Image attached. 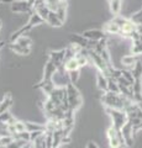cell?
Wrapping results in <instances>:
<instances>
[{"label": "cell", "instance_id": "cell-17", "mask_svg": "<svg viewBox=\"0 0 142 148\" xmlns=\"http://www.w3.org/2000/svg\"><path fill=\"white\" fill-rule=\"evenodd\" d=\"M103 31L106 35H120V26L114 20H110L104 25Z\"/></svg>", "mask_w": 142, "mask_h": 148}, {"label": "cell", "instance_id": "cell-10", "mask_svg": "<svg viewBox=\"0 0 142 148\" xmlns=\"http://www.w3.org/2000/svg\"><path fill=\"white\" fill-rule=\"evenodd\" d=\"M134 122L131 120H127V122L123 125V127L121 128V133L125 141L126 147H132L135 143V132H134Z\"/></svg>", "mask_w": 142, "mask_h": 148}, {"label": "cell", "instance_id": "cell-21", "mask_svg": "<svg viewBox=\"0 0 142 148\" xmlns=\"http://www.w3.org/2000/svg\"><path fill=\"white\" fill-rule=\"evenodd\" d=\"M71 43H75L78 46H80L82 48H86L89 45V40H86L83 35H72L71 36Z\"/></svg>", "mask_w": 142, "mask_h": 148}, {"label": "cell", "instance_id": "cell-41", "mask_svg": "<svg viewBox=\"0 0 142 148\" xmlns=\"http://www.w3.org/2000/svg\"><path fill=\"white\" fill-rule=\"evenodd\" d=\"M1 29H3V21L0 20V31H1Z\"/></svg>", "mask_w": 142, "mask_h": 148}, {"label": "cell", "instance_id": "cell-23", "mask_svg": "<svg viewBox=\"0 0 142 148\" xmlns=\"http://www.w3.org/2000/svg\"><path fill=\"white\" fill-rule=\"evenodd\" d=\"M136 62H137V58H136V56H134V54H127V56H123V57L121 58L122 66L126 67L127 69H132V68H134Z\"/></svg>", "mask_w": 142, "mask_h": 148}, {"label": "cell", "instance_id": "cell-33", "mask_svg": "<svg viewBox=\"0 0 142 148\" xmlns=\"http://www.w3.org/2000/svg\"><path fill=\"white\" fill-rule=\"evenodd\" d=\"M130 18H131L132 21H134V24H135V25H137V26H142V9H141L140 11L135 12Z\"/></svg>", "mask_w": 142, "mask_h": 148}, {"label": "cell", "instance_id": "cell-40", "mask_svg": "<svg viewBox=\"0 0 142 148\" xmlns=\"http://www.w3.org/2000/svg\"><path fill=\"white\" fill-rule=\"evenodd\" d=\"M4 45H5V42H0V49L4 47Z\"/></svg>", "mask_w": 142, "mask_h": 148}, {"label": "cell", "instance_id": "cell-28", "mask_svg": "<svg viewBox=\"0 0 142 148\" xmlns=\"http://www.w3.org/2000/svg\"><path fill=\"white\" fill-rule=\"evenodd\" d=\"M15 42H16L17 45L22 46V47H31V46H32V40H31L29 36H26V35L20 36L19 38L15 41Z\"/></svg>", "mask_w": 142, "mask_h": 148}, {"label": "cell", "instance_id": "cell-38", "mask_svg": "<svg viewBox=\"0 0 142 148\" xmlns=\"http://www.w3.org/2000/svg\"><path fill=\"white\" fill-rule=\"evenodd\" d=\"M142 130V121L140 122V123H137L136 126H134V132L136 133V132H139V131H141Z\"/></svg>", "mask_w": 142, "mask_h": 148}, {"label": "cell", "instance_id": "cell-36", "mask_svg": "<svg viewBox=\"0 0 142 148\" xmlns=\"http://www.w3.org/2000/svg\"><path fill=\"white\" fill-rule=\"evenodd\" d=\"M46 1V5H47L49 9H51V10H56L57 9V6H58V4L62 1V0H45Z\"/></svg>", "mask_w": 142, "mask_h": 148}, {"label": "cell", "instance_id": "cell-5", "mask_svg": "<svg viewBox=\"0 0 142 148\" xmlns=\"http://www.w3.org/2000/svg\"><path fill=\"white\" fill-rule=\"evenodd\" d=\"M131 73L134 75V84H132V90H134V96L137 103L142 101V62L137 61L135 67L131 69Z\"/></svg>", "mask_w": 142, "mask_h": 148}, {"label": "cell", "instance_id": "cell-6", "mask_svg": "<svg viewBox=\"0 0 142 148\" xmlns=\"http://www.w3.org/2000/svg\"><path fill=\"white\" fill-rule=\"evenodd\" d=\"M113 20L120 26V35L119 36L123 37V38H130L132 32L137 31V25L134 24V21H132L131 18H126L123 16L116 15Z\"/></svg>", "mask_w": 142, "mask_h": 148}, {"label": "cell", "instance_id": "cell-3", "mask_svg": "<svg viewBox=\"0 0 142 148\" xmlns=\"http://www.w3.org/2000/svg\"><path fill=\"white\" fill-rule=\"evenodd\" d=\"M42 22H45L43 21V18L41 17L37 12H36L35 10L30 14V18H29V21H27V24L25 25V26H22V27H20L17 31H15L14 34L11 35V37H10V43L11 42H15V41L19 38L20 36H22V35H26L29 31H31L34 29L35 26H37V25H41Z\"/></svg>", "mask_w": 142, "mask_h": 148}, {"label": "cell", "instance_id": "cell-8", "mask_svg": "<svg viewBox=\"0 0 142 148\" xmlns=\"http://www.w3.org/2000/svg\"><path fill=\"white\" fill-rule=\"evenodd\" d=\"M105 112H106L110 119H111V125L117 130H121L123 127V125L127 122V114L122 110H116V109H109V108H104Z\"/></svg>", "mask_w": 142, "mask_h": 148}, {"label": "cell", "instance_id": "cell-34", "mask_svg": "<svg viewBox=\"0 0 142 148\" xmlns=\"http://www.w3.org/2000/svg\"><path fill=\"white\" fill-rule=\"evenodd\" d=\"M121 75L125 78L126 80H129L131 84H134V75L131 73V69H121Z\"/></svg>", "mask_w": 142, "mask_h": 148}, {"label": "cell", "instance_id": "cell-29", "mask_svg": "<svg viewBox=\"0 0 142 148\" xmlns=\"http://www.w3.org/2000/svg\"><path fill=\"white\" fill-rule=\"evenodd\" d=\"M27 143H30V142H27L25 140H21V138H14V141L6 148H25V146L27 145Z\"/></svg>", "mask_w": 142, "mask_h": 148}, {"label": "cell", "instance_id": "cell-2", "mask_svg": "<svg viewBox=\"0 0 142 148\" xmlns=\"http://www.w3.org/2000/svg\"><path fill=\"white\" fill-rule=\"evenodd\" d=\"M67 90V99H68V105H69V110L72 111H78L82 106H83V96H82L80 91L78 90V88L73 84V83H69L66 86Z\"/></svg>", "mask_w": 142, "mask_h": 148}, {"label": "cell", "instance_id": "cell-19", "mask_svg": "<svg viewBox=\"0 0 142 148\" xmlns=\"http://www.w3.org/2000/svg\"><path fill=\"white\" fill-rule=\"evenodd\" d=\"M30 143H31V148H47V136H46V132H43L38 137H36Z\"/></svg>", "mask_w": 142, "mask_h": 148}, {"label": "cell", "instance_id": "cell-16", "mask_svg": "<svg viewBox=\"0 0 142 148\" xmlns=\"http://www.w3.org/2000/svg\"><path fill=\"white\" fill-rule=\"evenodd\" d=\"M12 104H14V99H12L11 92H6V94L4 95L3 100L0 101V115H1L3 112H5V111L10 110Z\"/></svg>", "mask_w": 142, "mask_h": 148}, {"label": "cell", "instance_id": "cell-30", "mask_svg": "<svg viewBox=\"0 0 142 148\" xmlns=\"http://www.w3.org/2000/svg\"><path fill=\"white\" fill-rule=\"evenodd\" d=\"M15 120H16V119L10 114V111H5V112H3L1 115H0V121L4 122V123L10 125V123H12V122H15Z\"/></svg>", "mask_w": 142, "mask_h": 148}, {"label": "cell", "instance_id": "cell-26", "mask_svg": "<svg viewBox=\"0 0 142 148\" xmlns=\"http://www.w3.org/2000/svg\"><path fill=\"white\" fill-rule=\"evenodd\" d=\"M109 6L113 15H119L121 11V0H109Z\"/></svg>", "mask_w": 142, "mask_h": 148}, {"label": "cell", "instance_id": "cell-35", "mask_svg": "<svg viewBox=\"0 0 142 148\" xmlns=\"http://www.w3.org/2000/svg\"><path fill=\"white\" fill-rule=\"evenodd\" d=\"M69 78H71V82L73 84H75L79 79V75H80V69H77V71H73V72H69Z\"/></svg>", "mask_w": 142, "mask_h": 148}, {"label": "cell", "instance_id": "cell-25", "mask_svg": "<svg viewBox=\"0 0 142 148\" xmlns=\"http://www.w3.org/2000/svg\"><path fill=\"white\" fill-rule=\"evenodd\" d=\"M25 126H26V131H29V132L46 131L45 125H41V123H36V122H31V121H25Z\"/></svg>", "mask_w": 142, "mask_h": 148}, {"label": "cell", "instance_id": "cell-32", "mask_svg": "<svg viewBox=\"0 0 142 148\" xmlns=\"http://www.w3.org/2000/svg\"><path fill=\"white\" fill-rule=\"evenodd\" d=\"M109 91H113V92H120V88H119L117 82L114 79V78L110 77L109 78Z\"/></svg>", "mask_w": 142, "mask_h": 148}, {"label": "cell", "instance_id": "cell-15", "mask_svg": "<svg viewBox=\"0 0 142 148\" xmlns=\"http://www.w3.org/2000/svg\"><path fill=\"white\" fill-rule=\"evenodd\" d=\"M97 86L99 90H102L104 92L109 90V78L99 71L97 72Z\"/></svg>", "mask_w": 142, "mask_h": 148}, {"label": "cell", "instance_id": "cell-37", "mask_svg": "<svg viewBox=\"0 0 142 148\" xmlns=\"http://www.w3.org/2000/svg\"><path fill=\"white\" fill-rule=\"evenodd\" d=\"M85 148H99V146L94 141H89L88 143H86V147Z\"/></svg>", "mask_w": 142, "mask_h": 148}, {"label": "cell", "instance_id": "cell-39", "mask_svg": "<svg viewBox=\"0 0 142 148\" xmlns=\"http://www.w3.org/2000/svg\"><path fill=\"white\" fill-rule=\"evenodd\" d=\"M14 1H15V0H0V3L1 4H11Z\"/></svg>", "mask_w": 142, "mask_h": 148}, {"label": "cell", "instance_id": "cell-22", "mask_svg": "<svg viewBox=\"0 0 142 148\" xmlns=\"http://www.w3.org/2000/svg\"><path fill=\"white\" fill-rule=\"evenodd\" d=\"M63 66H64V69L69 73V72H73V71H77V69H82L79 67V64H78V61L75 57H72V58H68L64 61L63 63Z\"/></svg>", "mask_w": 142, "mask_h": 148}, {"label": "cell", "instance_id": "cell-9", "mask_svg": "<svg viewBox=\"0 0 142 148\" xmlns=\"http://www.w3.org/2000/svg\"><path fill=\"white\" fill-rule=\"evenodd\" d=\"M52 80H53V84L57 88H66L69 83H72L69 74H68V72L64 69V66H61L57 68L56 73H54L52 77Z\"/></svg>", "mask_w": 142, "mask_h": 148}, {"label": "cell", "instance_id": "cell-20", "mask_svg": "<svg viewBox=\"0 0 142 148\" xmlns=\"http://www.w3.org/2000/svg\"><path fill=\"white\" fill-rule=\"evenodd\" d=\"M46 22H47L48 25L53 26V27H61V26L63 25V21L58 17V15L56 14V11H53V10L49 11L47 18H46Z\"/></svg>", "mask_w": 142, "mask_h": 148}, {"label": "cell", "instance_id": "cell-14", "mask_svg": "<svg viewBox=\"0 0 142 148\" xmlns=\"http://www.w3.org/2000/svg\"><path fill=\"white\" fill-rule=\"evenodd\" d=\"M82 35H83L86 40L95 41V42H98L100 40H106V34H105L103 30H86Z\"/></svg>", "mask_w": 142, "mask_h": 148}, {"label": "cell", "instance_id": "cell-7", "mask_svg": "<svg viewBox=\"0 0 142 148\" xmlns=\"http://www.w3.org/2000/svg\"><path fill=\"white\" fill-rule=\"evenodd\" d=\"M106 138H108L109 148H126L121 130L115 128L113 125L106 130Z\"/></svg>", "mask_w": 142, "mask_h": 148}, {"label": "cell", "instance_id": "cell-24", "mask_svg": "<svg viewBox=\"0 0 142 148\" xmlns=\"http://www.w3.org/2000/svg\"><path fill=\"white\" fill-rule=\"evenodd\" d=\"M67 8H68V5H67V0H62V1L58 4L57 9L54 10V11H56V14L58 15V17L61 18L63 22H64L66 16H67Z\"/></svg>", "mask_w": 142, "mask_h": 148}, {"label": "cell", "instance_id": "cell-13", "mask_svg": "<svg viewBox=\"0 0 142 148\" xmlns=\"http://www.w3.org/2000/svg\"><path fill=\"white\" fill-rule=\"evenodd\" d=\"M57 66L54 64L51 59H48L47 62H46L45 64V68H43V77H42V79L41 80H43V82H53L52 80V77H53V74L56 73L57 71Z\"/></svg>", "mask_w": 142, "mask_h": 148}, {"label": "cell", "instance_id": "cell-12", "mask_svg": "<svg viewBox=\"0 0 142 148\" xmlns=\"http://www.w3.org/2000/svg\"><path fill=\"white\" fill-rule=\"evenodd\" d=\"M48 59H51L57 67L63 66L64 59H66V48L61 49V51H49L48 52Z\"/></svg>", "mask_w": 142, "mask_h": 148}, {"label": "cell", "instance_id": "cell-31", "mask_svg": "<svg viewBox=\"0 0 142 148\" xmlns=\"http://www.w3.org/2000/svg\"><path fill=\"white\" fill-rule=\"evenodd\" d=\"M12 141H14V136L11 135L0 136V148H6Z\"/></svg>", "mask_w": 142, "mask_h": 148}, {"label": "cell", "instance_id": "cell-4", "mask_svg": "<svg viewBox=\"0 0 142 148\" xmlns=\"http://www.w3.org/2000/svg\"><path fill=\"white\" fill-rule=\"evenodd\" d=\"M48 98L52 103L57 106V108L62 109L64 112L69 110V105H68V99H67V90L66 88H54V89L46 96Z\"/></svg>", "mask_w": 142, "mask_h": 148}, {"label": "cell", "instance_id": "cell-18", "mask_svg": "<svg viewBox=\"0 0 142 148\" xmlns=\"http://www.w3.org/2000/svg\"><path fill=\"white\" fill-rule=\"evenodd\" d=\"M9 48H10L14 53L20 54V56H29L31 53V47H22V46L17 45L16 42L9 43Z\"/></svg>", "mask_w": 142, "mask_h": 148}, {"label": "cell", "instance_id": "cell-1", "mask_svg": "<svg viewBox=\"0 0 142 148\" xmlns=\"http://www.w3.org/2000/svg\"><path fill=\"white\" fill-rule=\"evenodd\" d=\"M102 104L104 108L109 109H116V110H122L125 111V105L127 103V98L123 96L120 92H113V91H105L102 96Z\"/></svg>", "mask_w": 142, "mask_h": 148}, {"label": "cell", "instance_id": "cell-27", "mask_svg": "<svg viewBox=\"0 0 142 148\" xmlns=\"http://www.w3.org/2000/svg\"><path fill=\"white\" fill-rule=\"evenodd\" d=\"M131 53L134 54V56H140V54H142V40L132 41Z\"/></svg>", "mask_w": 142, "mask_h": 148}, {"label": "cell", "instance_id": "cell-11", "mask_svg": "<svg viewBox=\"0 0 142 148\" xmlns=\"http://www.w3.org/2000/svg\"><path fill=\"white\" fill-rule=\"evenodd\" d=\"M10 9L15 14H31L34 11V5L29 0H15L10 4Z\"/></svg>", "mask_w": 142, "mask_h": 148}]
</instances>
